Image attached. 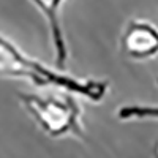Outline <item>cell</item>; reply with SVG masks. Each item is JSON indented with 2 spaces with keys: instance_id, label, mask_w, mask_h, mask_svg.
<instances>
[{
  "instance_id": "8992f818",
  "label": "cell",
  "mask_w": 158,
  "mask_h": 158,
  "mask_svg": "<svg viewBox=\"0 0 158 158\" xmlns=\"http://www.w3.org/2000/svg\"><path fill=\"white\" fill-rule=\"evenodd\" d=\"M156 156H158V144H156Z\"/></svg>"
},
{
  "instance_id": "277c9868",
  "label": "cell",
  "mask_w": 158,
  "mask_h": 158,
  "mask_svg": "<svg viewBox=\"0 0 158 158\" xmlns=\"http://www.w3.org/2000/svg\"><path fill=\"white\" fill-rule=\"evenodd\" d=\"M30 3L41 13L46 24L49 36L52 41V48H54V60L57 68L62 70L65 68L68 60V46L67 40H65L63 27H62V19H60V10L65 3V0H30Z\"/></svg>"
},
{
  "instance_id": "5b68a950",
  "label": "cell",
  "mask_w": 158,
  "mask_h": 158,
  "mask_svg": "<svg viewBox=\"0 0 158 158\" xmlns=\"http://www.w3.org/2000/svg\"><path fill=\"white\" fill-rule=\"evenodd\" d=\"M115 117L122 122L158 120V104H144V103L122 104L115 111Z\"/></svg>"
},
{
  "instance_id": "52a82bcc",
  "label": "cell",
  "mask_w": 158,
  "mask_h": 158,
  "mask_svg": "<svg viewBox=\"0 0 158 158\" xmlns=\"http://www.w3.org/2000/svg\"><path fill=\"white\" fill-rule=\"evenodd\" d=\"M156 85H158V79H156Z\"/></svg>"
},
{
  "instance_id": "6da1fadb",
  "label": "cell",
  "mask_w": 158,
  "mask_h": 158,
  "mask_svg": "<svg viewBox=\"0 0 158 158\" xmlns=\"http://www.w3.org/2000/svg\"><path fill=\"white\" fill-rule=\"evenodd\" d=\"M0 74L8 77L27 79L36 87H56L81 95L92 103H100L109 92L108 79L97 77H76L46 67L18 48L6 36L0 35Z\"/></svg>"
},
{
  "instance_id": "3957f363",
  "label": "cell",
  "mask_w": 158,
  "mask_h": 158,
  "mask_svg": "<svg viewBox=\"0 0 158 158\" xmlns=\"http://www.w3.org/2000/svg\"><path fill=\"white\" fill-rule=\"evenodd\" d=\"M120 48L131 60H149L158 56V27L146 19H130L120 36Z\"/></svg>"
},
{
  "instance_id": "7a4b0ae2",
  "label": "cell",
  "mask_w": 158,
  "mask_h": 158,
  "mask_svg": "<svg viewBox=\"0 0 158 158\" xmlns=\"http://www.w3.org/2000/svg\"><path fill=\"white\" fill-rule=\"evenodd\" d=\"M24 109L38 128L52 139L65 136L84 138L82 106L73 92H46V94H19Z\"/></svg>"
}]
</instances>
